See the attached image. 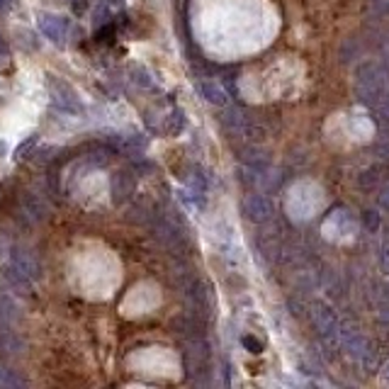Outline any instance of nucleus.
Wrapping results in <instances>:
<instances>
[{"label":"nucleus","mask_w":389,"mask_h":389,"mask_svg":"<svg viewBox=\"0 0 389 389\" xmlns=\"http://www.w3.org/2000/svg\"><path fill=\"white\" fill-rule=\"evenodd\" d=\"M355 95L370 107L382 103L389 95V68L380 61H362L355 71Z\"/></svg>","instance_id":"f257e3e1"},{"label":"nucleus","mask_w":389,"mask_h":389,"mask_svg":"<svg viewBox=\"0 0 389 389\" xmlns=\"http://www.w3.org/2000/svg\"><path fill=\"white\" fill-rule=\"evenodd\" d=\"M212 372V353L209 343L202 336H190L185 345V375L192 382H207V375Z\"/></svg>","instance_id":"f03ea898"},{"label":"nucleus","mask_w":389,"mask_h":389,"mask_svg":"<svg viewBox=\"0 0 389 389\" xmlns=\"http://www.w3.org/2000/svg\"><path fill=\"white\" fill-rule=\"evenodd\" d=\"M187 299H190V314L192 319L199 322H209L214 314V292L212 285L204 280H190V285L185 287Z\"/></svg>","instance_id":"7ed1b4c3"},{"label":"nucleus","mask_w":389,"mask_h":389,"mask_svg":"<svg viewBox=\"0 0 389 389\" xmlns=\"http://www.w3.org/2000/svg\"><path fill=\"white\" fill-rule=\"evenodd\" d=\"M312 324L319 331V336L324 338V343L336 345L341 343V324L338 317L334 314V309L326 302H314L312 304Z\"/></svg>","instance_id":"20e7f679"},{"label":"nucleus","mask_w":389,"mask_h":389,"mask_svg":"<svg viewBox=\"0 0 389 389\" xmlns=\"http://www.w3.org/2000/svg\"><path fill=\"white\" fill-rule=\"evenodd\" d=\"M49 93H51V105L61 112H71V114H81L83 112V103L78 98V93L68 86L66 81L56 76H49Z\"/></svg>","instance_id":"39448f33"},{"label":"nucleus","mask_w":389,"mask_h":389,"mask_svg":"<svg viewBox=\"0 0 389 389\" xmlns=\"http://www.w3.org/2000/svg\"><path fill=\"white\" fill-rule=\"evenodd\" d=\"M10 265L18 268L27 280H39L41 277V263L39 258L32 253L29 249H22V246H13L10 251Z\"/></svg>","instance_id":"423d86ee"},{"label":"nucleus","mask_w":389,"mask_h":389,"mask_svg":"<svg viewBox=\"0 0 389 389\" xmlns=\"http://www.w3.org/2000/svg\"><path fill=\"white\" fill-rule=\"evenodd\" d=\"M39 29L44 32L46 39L56 41V44H64L68 32H71V22L61 15H51V13H41L39 15Z\"/></svg>","instance_id":"0eeeda50"},{"label":"nucleus","mask_w":389,"mask_h":389,"mask_svg":"<svg viewBox=\"0 0 389 389\" xmlns=\"http://www.w3.org/2000/svg\"><path fill=\"white\" fill-rule=\"evenodd\" d=\"M244 214L253 224H265L272 219V202L265 194H249L244 199Z\"/></svg>","instance_id":"6e6552de"},{"label":"nucleus","mask_w":389,"mask_h":389,"mask_svg":"<svg viewBox=\"0 0 389 389\" xmlns=\"http://www.w3.org/2000/svg\"><path fill=\"white\" fill-rule=\"evenodd\" d=\"M341 341L345 345V353H348V357H353V360H367L370 357V341L362 334H357V331H353L350 336L341 334Z\"/></svg>","instance_id":"1a4fd4ad"},{"label":"nucleus","mask_w":389,"mask_h":389,"mask_svg":"<svg viewBox=\"0 0 389 389\" xmlns=\"http://www.w3.org/2000/svg\"><path fill=\"white\" fill-rule=\"evenodd\" d=\"M197 91L199 95H202L207 103L217 105V107H227L229 105V93L224 91V86H219L217 81H212V78H207V81H197Z\"/></svg>","instance_id":"9d476101"},{"label":"nucleus","mask_w":389,"mask_h":389,"mask_svg":"<svg viewBox=\"0 0 389 389\" xmlns=\"http://www.w3.org/2000/svg\"><path fill=\"white\" fill-rule=\"evenodd\" d=\"M0 282L13 292H27L29 287H32V280H27V277H25L18 268L10 265V263L0 270Z\"/></svg>","instance_id":"9b49d317"},{"label":"nucleus","mask_w":389,"mask_h":389,"mask_svg":"<svg viewBox=\"0 0 389 389\" xmlns=\"http://www.w3.org/2000/svg\"><path fill=\"white\" fill-rule=\"evenodd\" d=\"M131 190H134V176L127 171H119L112 176V199L114 204H122L124 199L131 197Z\"/></svg>","instance_id":"f8f14e48"},{"label":"nucleus","mask_w":389,"mask_h":389,"mask_svg":"<svg viewBox=\"0 0 389 389\" xmlns=\"http://www.w3.org/2000/svg\"><path fill=\"white\" fill-rule=\"evenodd\" d=\"M22 317V309L8 294H0V329H13Z\"/></svg>","instance_id":"ddd939ff"},{"label":"nucleus","mask_w":389,"mask_h":389,"mask_svg":"<svg viewBox=\"0 0 389 389\" xmlns=\"http://www.w3.org/2000/svg\"><path fill=\"white\" fill-rule=\"evenodd\" d=\"M163 129H166L168 136L183 134V129H185V114H183V110H173L171 114H166V122H163Z\"/></svg>","instance_id":"4468645a"},{"label":"nucleus","mask_w":389,"mask_h":389,"mask_svg":"<svg viewBox=\"0 0 389 389\" xmlns=\"http://www.w3.org/2000/svg\"><path fill=\"white\" fill-rule=\"evenodd\" d=\"M380 183H382V168H377V166L367 168V171H362L360 176H357V185H360L362 190H375Z\"/></svg>","instance_id":"2eb2a0df"},{"label":"nucleus","mask_w":389,"mask_h":389,"mask_svg":"<svg viewBox=\"0 0 389 389\" xmlns=\"http://www.w3.org/2000/svg\"><path fill=\"white\" fill-rule=\"evenodd\" d=\"M25 380L18 375L15 370H8V367H0V389H22Z\"/></svg>","instance_id":"dca6fc26"},{"label":"nucleus","mask_w":389,"mask_h":389,"mask_svg":"<svg viewBox=\"0 0 389 389\" xmlns=\"http://www.w3.org/2000/svg\"><path fill=\"white\" fill-rule=\"evenodd\" d=\"M25 212H27V217H34V222H41V219L46 217V207L34 197V194H27V197H25Z\"/></svg>","instance_id":"f3484780"},{"label":"nucleus","mask_w":389,"mask_h":389,"mask_svg":"<svg viewBox=\"0 0 389 389\" xmlns=\"http://www.w3.org/2000/svg\"><path fill=\"white\" fill-rule=\"evenodd\" d=\"M375 154L380 156V159L389 161V134L380 136V141H377V144H375Z\"/></svg>","instance_id":"a211bd4d"},{"label":"nucleus","mask_w":389,"mask_h":389,"mask_svg":"<svg viewBox=\"0 0 389 389\" xmlns=\"http://www.w3.org/2000/svg\"><path fill=\"white\" fill-rule=\"evenodd\" d=\"M241 343H244L246 348L251 350V353H261V350H263V343L258 338H253V336H244V338H241Z\"/></svg>","instance_id":"6ab92c4d"},{"label":"nucleus","mask_w":389,"mask_h":389,"mask_svg":"<svg viewBox=\"0 0 389 389\" xmlns=\"http://www.w3.org/2000/svg\"><path fill=\"white\" fill-rule=\"evenodd\" d=\"M365 227L370 231H377V227H380V217H377L375 209H367L365 212Z\"/></svg>","instance_id":"aec40b11"},{"label":"nucleus","mask_w":389,"mask_h":389,"mask_svg":"<svg viewBox=\"0 0 389 389\" xmlns=\"http://www.w3.org/2000/svg\"><path fill=\"white\" fill-rule=\"evenodd\" d=\"M134 68H136V71H139V78H134V81L139 83V86H144V88L154 86V81H151V73H146L141 66H134Z\"/></svg>","instance_id":"412c9836"},{"label":"nucleus","mask_w":389,"mask_h":389,"mask_svg":"<svg viewBox=\"0 0 389 389\" xmlns=\"http://www.w3.org/2000/svg\"><path fill=\"white\" fill-rule=\"evenodd\" d=\"M382 268L389 272V234H387L385 244H382Z\"/></svg>","instance_id":"4be33fe9"},{"label":"nucleus","mask_w":389,"mask_h":389,"mask_svg":"<svg viewBox=\"0 0 389 389\" xmlns=\"http://www.w3.org/2000/svg\"><path fill=\"white\" fill-rule=\"evenodd\" d=\"M34 144H37V134H34V136H29V139L25 141L22 146H20V149H18V154H15V159H22V156H25V151H27L29 146H34Z\"/></svg>","instance_id":"5701e85b"},{"label":"nucleus","mask_w":389,"mask_h":389,"mask_svg":"<svg viewBox=\"0 0 389 389\" xmlns=\"http://www.w3.org/2000/svg\"><path fill=\"white\" fill-rule=\"evenodd\" d=\"M380 204L389 212V187H385V190H382V194H380Z\"/></svg>","instance_id":"b1692460"},{"label":"nucleus","mask_w":389,"mask_h":389,"mask_svg":"<svg viewBox=\"0 0 389 389\" xmlns=\"http://www.w3.org/2000/svg\"><path fill=\"white\" fill-rule=\"evenodd\" d=\"M8 49H10V46L5 44V39H3V37H0V54H8Z\"/></svg>","instance_id":"393cba45"},{"label":"nucleus","mask_w":389,"mask_h":389,"mask_svg":"<svg viewBox=\"0 0 389 389\" xmlns=\"http://www.w3.org/2000/svg\"><path fill=\"white\" fill-rule=\"evenodd\" d=\"M13 3H15V0H0V10H8Z\"/></svg>","instance_id":"a878e982"},{"label":"nucleus","mask_w":389,"mask_h":389,"mask_svg":"<svg viewBox=\"0 0 389 389\" xmlns=\"http://www.w3.org/2000/svg\"><path fill=\"white\" fill-rule=\"evenodd\" d=\"M382 382H389V362L385 365V370H382Z\"/></svg>","instance_id":"bb28decb"},{"label":"nucleus","mask_w":389,"mask_h":389,"mask_svg":"<svg viewBox=\"0 0 389 389\" xmlns=\"http://www.w3.org/2000/svg\"><path fill=\"white\" fill-rule=\"evenodd\" d=\"M105 3H107V5H119L122 0H105Z\"/></svg>","instance_id":"cd10ccee"}]
</instances>
